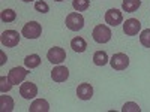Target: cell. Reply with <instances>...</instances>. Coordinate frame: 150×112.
<instances>
[{
  "instance_id": "6da1fadb",
  "label": "cell",
  "mask_w": 150,
  "mask_h": 112,
  "mask_svg": "<svg viewBox=\"0 0 150 112\" xmlns=\"http://www.w3.org/2000/svg\"><path fill=\"white\" fill-rule=\"evenodd\" d=\"M92 36H93L95 42H98V43H107V42H110L112 34H111V30H110L108 26H105V24H98V26L93 29Z\"/></svg>"
},
{
  "instance_id": "7a4b0ae2",
  "label": "cell",
  "mask_w": 150,
  "mask_h": 112,
  "mask_svg": "<svg viewBox=\"0 0 150 112\" xmlns=\"http://www.w3.org/2000/svg\"><path fill=\"white\" fill-rule=\"evenodd\" d=\"M21 33H23L24 37H27V39H36V37H39L41 33H42V26L36 21H30L27 24H24Z\"/></svg>"
},
{
  "instance_id": "3957f363",
  "label": "cell",
  "mask_w": 150,
  "mask_h": 112,
  "mask_svg": "<svg viewBox=\"0 0 150 112\" xmlns=\"http://www.w3.org/2000/svg\"><path fill=\"white\" fill-rule=\"evenodd\" d=\"M66 27L72 32H78L84 27V18L81 14L78 12H71V14L66 17Z\"/></svg>"
},
{
  "instance_id": "277c9868",
  "label": "cell",
  "mask_w": 150,
  "mask_h": 112,
  "mask_svg": "<svg viewBox=\"0 0 150 112\" xmlns=\"http://www.w3.org/2000/svg\"><path fill=\"white\" fill-rule=\"evenodd\" d=\"M110 64L114 70H125L129 66V57L123 52H117L110 58Z\"/></svg>"
},
{
  "instance_id": "5b68a950",
  "label": "cell",
  "mask_w": 150,
  "mask_h": 112,
  "mask_svg": "<svg viewBox=\"0 0 150 112\" xmlns=\"http://www.w3.org/2000/svg\"><path fill=\"white\" fill-rule=\"evenodd\" d=\"M20 43V34L15 30H6L2 33V45L6 48H14Z\"/></svg>"
},
{
  "instance_id": "8992f818",
  "label": "cell",
  "mask_w": 150,
  "mask_h": 112,
  "mask_svg": "<svg viewBox=\"0 0 150 112\" xmlns=\"http://www.w3.org/2000/svg\"><path fill=\"white\" fill-rule=\"evenodd\" d=\"M47 58H48L50 63H53V64H60V63H63V61H65L66 52H65L63 48L54 46V48H51V49H50V51L47 52Z\"/></svg>"
},
{
  "instance_id": "52a82bcc",
  "label": "cell",
  "mask_w": 150,
  "mask_h": 112,
  "mask_svg": "<svg viewBox=\"0 0 150 112\" xmlns=\"http://www.w3.org/2000/svg\"><path fill=\"white\" fill-rule=\"evenodd\" d=\"M27 73L29 72L24 67H12L8 73V78L14 85H18V84H23V81L27 76Z\"/></svg>"
},
{
  "instance_id": "ba28073f",
  "label": "cell",
  "mask_w": 150,
  "mask_h": 112,
  "mask_svg": "<svg viewBox=\"0 0 150 112\" xmlns=\"http://www.w3.org/2000/svg\"><path fill=\"white\" fill-rule=\"evenodd\" d=\"M141 30V22L135 18H129L123 22V32L126 36H135Z\"/></svg>"
},
{
  "instance_id": "9c48e42d",
  "label": "cell",
  "mask_w": 150,
  "mask_h": 112,
  "mask_svg": "<svg viewBox=\"0 0 150 112\" xmlns=\"http://www.w3.org/2000/svg\"><path fill=\"white\" fill-rule=\"evenodd\" d=\"M20 94L24 99H27V100L35 99L38 96V87H36V84H33V82H23L21 87H20Z\"/></svg>"
},
{
  "instance_id": "30bf717a",
  "label": "cell",
  "mask_w": 150,
  "mask_h": 112,
  "mask_svg": "<svg viewBox=\"0 0 150 112\" xmlns=\"http://www.w3.org/2000/svg\"><path fill=\"white\" fill-rule=\"evenodd\" d=\"M105 21L111 27H116V26H119V24H122L123 15H122V12L119 9H108L105 12Z\"/></svg>"
},
{
  "instance_id": "8fae6325",
  "label": "cell",
  "mask_w": 150,
  "mask_h": 112,
  "mask_svg": "<svg viewBox=\"0 0 150 112\" xmlns=\"http://www.w3.org/2000/svg\"><path fill=\"white\" fill-rule=\"evenodd\" d=\"M51 78L54 82H65L68 78H69V70L68 67L65 66H56L53 70H51Z\"/></svg>"
},
{
  "instance_id": "7c38bea8",
  "label": "cell",
  "mask_w": 150,
  "mask_h": 112,
  "mask_svg": "<svg viewBox=\"0 0 150 112\" xmlns=\"http://www.w3.org/2000/svg\"><path fill=\"white\" fill-rule=\"evenodd\" d=\"M77 96H78V99H81V100H90L92 96H93V87L90 84H87V82L80 84L78 88H77Z\"/></svg>"
},
{
  "instance_id": "4fadbf2b",
  "label": "cell",
  "mask_w": 150,
  "mask_h": 112,
  "mask_svg": "<svg viewBox=\"0 0 150 112\" xmlns=\"http://www.w3.org/2000/svg\"><path fill=\"white\" fill-rule=\"evenodd\" d=\"M30 112H48L50 111V103L44 99H36L29 108Z\"/></svg>"
},
{
  "instance_id": "5bb4252c",
  "label": "cell",
  "mask_w": 150,
  "mask_h": 112,
  "mask_svg": "<svg viewBox=\"0 0 150 112\" xmlns=\"http://www.w3.org/2000/svg\"><path fill=\"white\" fill-rule=\"evenodd\" d=\"M71 48L74 49L75 52H84L86 48H87V42L83 39V37L77 36V37H74V39L71 41Z\"/></svg>"
},
{
  "instance_id": "9a60e30c",
  "label": "cell",
  "mask_w": 150,
  "mask_h": 112,
  "mask_svg": "<svg viewBox=\"0 0 150 112\" xmlns=\"http://www.w3.org/2000/svg\"><path fill=\"white\" fill-rule=\"evenodd\" d=\"M14 109V100L11 96H0V111L2 112H11Z\"/></svg>"
},
{
  "instance_id": "2e32d148",
  "label": "cell",
  "mask_w": 150,
  "mask_h": 112,
  "mask_svg": "<svg viewBox=\"0 0 150 112\" xmlns=\"http://www.w3.org/2000/svg\"><path fill=\"white\" fill-rule=\"evenodd\" d=\"M41 64V57L38 54H30L27 55L26 58H24V66H26L27 69H35Z\"/></svg>"
},
{
  "instance_id": "e0dca14e",
  "label": "cell",
  "mask_w": 150,
  "mask_h": 112,
  "mask_svg": "<svg viewBox=\"0 0 150 112\" xmlns=\"http://www.w3.org/2000/svg\"><path fill=\"white\" fill-rule=\"evenodd\" d=\"M108 61H110V58H108V54L105 51H96L93 54V63L96 66H105Z\"/></svg>"
},
{
  "instance_id": "ac0fdd59",
  "label": "cell",
  "mask_w": 150,
  "mask_h": 112,
  "mask_svg": "<svg viewBox=\"0 0 150 112\" xmlns=\"http://www.w3.org/2000/svg\"><path fill=\"white\" fill-rule=\"evenodd\" d=\"M140 5H141V0H123L122 9L125 12H135L140 8Z\"/></svg>"
},
{
  "instance_id": "d6986e66",
  "label": "cell",
  "mask_w": 150,
  "mask_h": 112,
  "mask_svg": "<svg viewBox=\"0 0 150 112\" xmlns=\"http://www.w3.org/2000/svg\"><path fill=\"white\" fill-rule=\"evenodd\" d=\"M0 18H2L3 22H12V21H15V18H17V12L14 9H5V10H2Z\"/></svg>"
},
{
  "instance_id": "ffe728a7",
  "label": "cell",
  "mask_w": 150,
  "mask_h": 112,
  "mask_svg": "<svg viewBox=\"0 0 150 112\" xmlns=\"http://www.w3.org/2000/svg\"><path fill=\"white\" fill-rule=\"evenodd\" d=\"M72 6L77 12H83L86 9H89L90 6V0H74L72 2Z\"/></svg>"
},
{
  "instance_id": "44dd1931",
  "label": "cell",
  "mask_w": 150,
  "mask_h": 112,
  "mask_svg": "<svg viewBox=\"0 0 150 112\" xmlns=\"http://www.w3.org/2000/svg\"><path fill=\"white\" fill-rule=\"evenodd\" d=\"M140 42H141L143 46L150 48V29H146V30L141 32V34H140Z\"/></svg>"
},
{
  "instance_id": "7402d4cb",
  "label": "cell",
  "mask_w": 150,
  "mask_h": 112,
  "mask_svg": "<svg viewBox=\"0 0 150 112\" xmlns=\"http://www.w3.org/2000/svg\"><path fill=\"white\" fill-rule=\"evenodd\" d=\"M12 85H14V84L9 81V78H6V76L0 78V91H2V93H8L12 88Z\"/></svg>"
},
{
  "instance_id": "603a6c76",
  "label": "cell",
  "mask_w": 150,
  "mask_h": 112,
  "mask_svg": "<svg viewBox=\"0 0 150 112\" xmlns=\"http://www.w3.org/2000/svg\"><path fill=\"white\" fill-rule=\"evenodd\" d=\"M122 111H123V112H140L141 108L137 105V103H134V102H128V103L123 105Z\"/></svg>"
},
{
  "instance_id": "cb8c5ba5",
  "label": "cell",
  "mask_w": 150,
  "mask_h": 112,
  "mask_svg": "<svg viewBox=\"0 0 150 112\" xmlns=\"http://www.w3.org/2000/svg\"><path fill=\"white\" fill-rule=\"evenodd\" d=\"M35 9L38 12H41V14H47V12L50 10V6L44 2V0H38V2L35 3Z\"/></svg>"
},
{
  "instance_id": "d4e9b609",
  "label": "cell",
  "mask_w": 150,
  "mask_h": 112,
  "mask_svg": "<svg viewBox=\"0 0 150 112\" xmlns=\"http://www.w3.org/2000/svg\"><path fill=\"white\" fill-rule=\"evenodd\" d=\"M23 2H32V0H23Z\"/></svg>"
},
{
  "instance_id": "484cf974",
  "label": "cell",
  "mask_w": 150,
  "mask_h": 112,
  "mask_svg": "<svg viewBox=\"0 0 150 112\" xmlns=\"http://www.w3.org/2000/svg\"><path fill=\"white\" fill-rule=\"evenodd\" d=\"M56 2H63V0H56Z\"/></svg>"
}]
</instances>
